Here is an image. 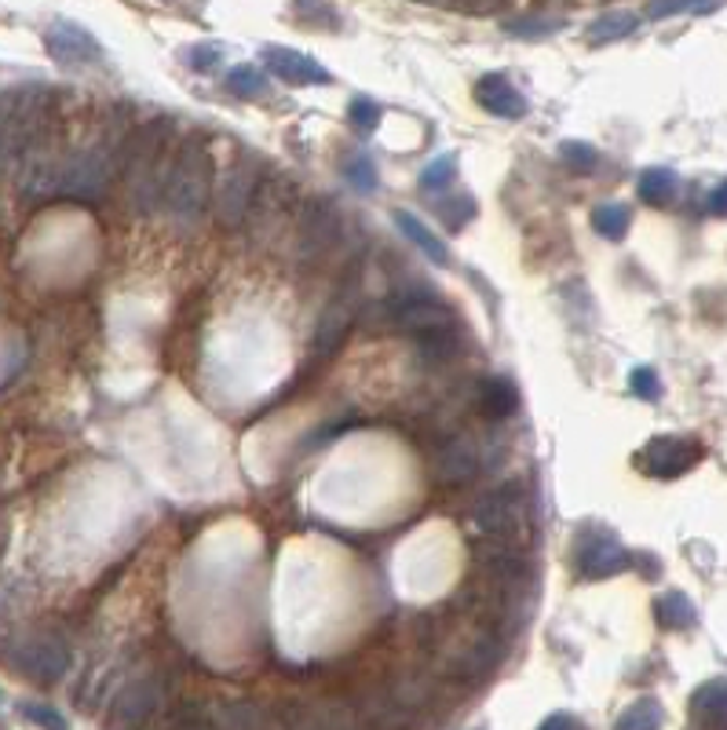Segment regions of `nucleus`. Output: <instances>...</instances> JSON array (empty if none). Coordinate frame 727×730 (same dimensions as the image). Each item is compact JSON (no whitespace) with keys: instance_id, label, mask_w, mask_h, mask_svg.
I'll list each match as a JSON object with an SVG mask.
<instances>
[{"instance_id":"f257e3e1","label":"nucleus","mask_w":727,"mask_h":730,"mask_svg":"<svg viewBox=\"0 0 727 730\" xmlns=\"http://www.w3.org/2000/svg\"><path fill=\"white\" fill-rule=\"evenodd\" d=\"M173 136H176L173 114L151 117V121L136 125L132 136H128L122 162H117V179L125 183V202L136 213H154L162 205V190L176 154Z\"/></svg>"},{"instance_id":"f03ea898","label":"nucleus","mask_w":727,"mask_h":730,"mask_svg":"<svg viewBox=\"0 0 727 730\" xmlns=\"http://www.w3.org/2000/svg\"><path fill=\"white\" fill-rule=\"evenodd\" d=\"M216 165H213V150H208V139L202 132L187 136L183 143L176 146L173 168H168L165 190H162V208L179 223H197L202 213L213 202V187H216Z\"/></svg>"},{"instance_id":"7ed1b4c3","label":"nucleus","mask_w":727,"mask_h":730,"mask_svg":"<svg viewBox=\"0 0 727 730\" xmlns=\"http://www.w3.org/2000/svg\"><path fill=\"white\" fill-rule=\"evenodd\" d=\"M468 523L475 526V534L483 541L508 545V548H523L534 537V504L531 494H526L523 483H505L483 494L480 501L468 512Z\"/></svg>"},{"instance_id":"20e7f679","label":"nucleus","mask_w":727,"mask_h":730,"mask_svg":"<svg viewBox=\"0 0 727 730\" xmlns=\"http://www.w3.org/2000/svg\"><path fill=\"white\" fill-rule=\"evenodd\" d=\"M435 654H439V676H450L454 683L461 687H475V683H486V679L501 668L508 654V639L475 628L472 639H464V643L446 639Z\"/></svg>"},{"instance_id":"39448f33","label":"nucleus","mask_w":727,"mask_h":730,"mask_svg":"<svg viewBox=\"0 0 727 730\" xmlns=\"http://www.w3.org/2000/svg\"><path fill=\"white\" fill-rule=\"evenodd\" d=\"M341 242H344V216L326 197L304 202L293 223V256L307 267H318L341 248Z\"/></svg>"},{"instance_id":"423d86ee","label":"nucleus","mask_w":727,"mask_h":730,"mask_svg":"<svg viewBox=\"0 0 727 730\" xmlns=\"http://www.w3.org/2000/svg\"><path fill=\"white\" fill-rule=\"evenodd\" d=\"M260 179L264 176L256 172L253 154H238L234 162L224 168L220 183L213 187V208H216V219H220L224 230H238L248 219V208H253Z\"/></svg>"},{"instance_id":"0eeeda50","label":"nucleus","mask_w":727,"mask_h":730,"mask_svg":"<svg viewBox=\"0 0 727 730\" xmlns=\"http://www.w3.org/2000/svg\"><path fill=\"white\" fill-rule=\"evenodd\" d=\"M428 468H432L435 483L446 486V489H461L468 483H475L480 472H483L480 443H475L468 432H446L439 443L432 446Z\"/></svg>"},{"instance_id":"6e6552de","label":"nucleus","mask_w":727,"mask_h":730,"mask_svg":"<svg viewBox=\"0 0 727 730\" xmlns=\"http://www.w3.org/2000/svg\"><path fill=\"white\" fill-rule=\"evenodd\" d=\"M8 662H12L18 676L34 679V683H55L69 668V646L52 632L23 636L8 650Z\"/></svg>"},{"instance_id":"1a4fd4ad","label":"nucleus","mask_w":727,"mask_h":730,"mask_svg":"<svg viewBox=\"0 0 727 730\" xmlns=\"http://www.w3.org/2000/svg\"><path fill=\"white\" fill-rule=\"evenodd\" d=\"M296 202H301V194H296L293 179L285 172H271L260 179V187H256V197H253V208H248L245 223H253V230L260 238H271L285 223L296 219Z\"/></svg>"},{"instance_id":"9d476101","label":"nucleus","mask_w":727,"mask_h":730,"mask_svg":"<svg viewBox=\"0 0 727 730\" xmlns=\"http://www.w3.org/2000/svg\"><path fill=\"white\" fill-rule=\"evenodd\" d=\"M271 719L278 730H362L352 702H285Z\"/></svg>"},{"instance_id":"9b49d317","label":"nucleus","mask_w":727,"mask_h":730,"mask_svg":"<svg viewBox=\"0 0 727 730\" xmlns=\"http://www.w3.org/2000/svg\"><path fill=\"white\" fill-rule=\"evenodd\" d=\"M702 457H705V449H702V443H694V438L659 435L636 453V464L654 478H676V475L691 472Z\"/></svg>"},{"instance_id":"f8f14e48","label":"nucleus","mask_w":727,"mask_h":730,"mask_svg":"<svg viewBox=\"0 0 727 730\" xmlns=\"http://www.w3.org/2000/svg\"><path fill=\"white\" fill-rule=\"evenodd\" d=\"M165 687L168 683H165L162 668L136 676L132 683H125L122 690H117V697L111 705V723L114 727H139L143 719H151L157 713V705H162Z\"/></svg>"},{"instance_id":"ddd939ff","label":"nucleus","mask_w":727,"mask_h":730,"mask_svg":"<svg viewBox=\"0 0 727 730\" xmlns=\"http://www.w3.org/2000/svg\"><path fill=\"white\" fill-rule=\"evenodd\" d=\"M577 574L589 577V581H600V577H611V574H622V569L633 566V555L625 552L622 545H614L611 537L603 534H589L582 537V545H577Z\"/></svg>"},{"instance_id":"4468645a","label":"nucleus","mask_w":727,"mask_h":730,"mask_svg":"<svg viewBox=\"0 0 727 730\" xmlns=\"http://www.w3.org/2000/svg\"><path fill=\"white\" fill-rule=\"evenodd\" d=\"M44 44L55 63H63V66H88V63H99V55H103V48H99L95 37L74 23H55L48 29Z\"/></svg>"},{"instance_id":"2eb2a0df","label":"nucleus","mask_w":727,"mask_h":730,"mask_svg":"<svg viewBox=\"0 0 727 730\" xmlns=\"http://www.w3.org/2000/svg\"><path fill=\"white\" fill-rule=\"evenodd\" d=\"M352 322H355V289H347V293H341L322 315H318L315 355L318 358H330L336 347L344 344V336H347V329H352Z\"/></svg>"},{"instance_id":"dca6fc26","label":"nucleus","mask_w":727,"mask_h":730,"mask_svg":"<svg viewBox=\"0 0 727 730\" xmlns=\"http://www.w3.org/2000/svg\"><path fill=\"white\" fill-rule=\"evenodd\" d=\"M384 690L398 708H406L410 716H421L424 708L435 705V697H439V676L435 673H403Z\"/></svg>"},{"instance_id":"f3484780","label":"nucleus","mask_w":727,"mask_h":730,"mask_svg":"<svg viewBox=\"0 0 727 730\" xmlns=\"http://www.w3.org/2000/svg\"><path fill=\"white\" fill-rule=\"evenodd\" d=\"M472 406H480V413L494 424H501L520 409V392L508 376H483L472 392Z\"/></svg>"},{"instance_id":"a211bd4d","label":"nucleus","mask_w":727,"mask_h":730,"mask_svg":"<svg viewBox=\"0 0 727 730\" xmlns=\"http://www.w3.org/2000/svg\"><path fill=\"white\" fill-rule=\"evenodd\" d=\"M475 99H480V106H486V114L505 117V121L526 117V99L515 92V85H508L501 74H486L483 81L475 85Z\"/></svg>"},{"instance_id":"6ab92c4d","label":"nucleus","mask_w":727,"mask_h":730,"mask_svg":"<svg viewBox=\"0 0 727 730\" xmlns=\"http://www.w3.org/2000/svg\"><path fill=\"white\" fill-rule=\"evenodd\" d=\"M267 66H271L285 85H296V88L330 81V74H326L311 55H301L293 52V48H267Z\"/></svg>"},{"instance_id":"aec40b11","label":"nucleus","mask_w":727,"mask_h":730,"mask_svg":"<svg viewBox=\"0 0 727 730\" xmlns=\"http://www.w3.org/2000/svg\"><path fill=\"white\" fill-rule=\"evenodd\" d=\"M213 730H275L271 713L260 702H216L208 705Z\"/></svg>"},{"instance_id":"412c9836","label":"nucleus","mask_w":727,"mask_h":730,"mask_svg":"<svg viewBox=\"0 0 727 730\" xmlns=\"http://www.w3.org/2000/svg\"><path fill=\"white\" fill-rule=\"evenodd\" d=\"M691 727L694 730H727V679H713V683L694 690Z\"/></svg>"},{"instance_id":"4be33fe9","label":"nucleus","mask_w":727,"mask_h":730,"mask_svg":"<svg viewBox=\"0 0 727 730\" xmlns=\"http://www.w3.org/2000/svg\"><path fill=\"white\" fill-rule=\"evenodd\" d=\"M395 223L403 227V234L410 238V242L421 248L424 256H432V264H450V253H446V245L439 242V238L428 230L421 219L410 216V213H395Z\"/></svg>"},{"instance_id":"5701e85b","label":"nucleus","mask_w":727,"mask_h":730,"mask_svg":"<svg viewBox=\"0 0 727 730\" xmlns=\"http://www.w3.org/2000/svg\"><path fill=\"white\" fill-rule=\"evenodd\" d=\"M676 176L669 168H647L640 176V183H636V194H640V202L647 205H669L676 197Z\"/></svg>"},{"instance_id":"b1692460","label":"nucleus","mask_w":727,"mask_h":730,"mask_svg":"<svg viewBox=\"0 0 727 730\" xmlns=\"http://www.w3.org/2000/svg\"><path fill=\"white\" fill-rule=\"evenodd\" d=\"M629 223H633V213H629V205H622V202H607L592 213V227L600 230L603 238H611V242H622Z\"/></svg>"},{"instance_id":"393cba45","label":"nucleus","mask_w":727,"mask_h":730,"mask_svg":"<svg viewBox=\"0 0 727 730\" xmlns=\"http://www.w3.org/2000/svg\"><path fill=\"white\" fill-rule=\"evenodd\" d=\"M659 622L662 628H673V632H680V628H691L694 625V603L687 599L684 592H669L659 599Z\"/></svg>"},{"instance_id":"a878e982","label":"nucleus","mask_w":727,"mask_h":730,"mask_svg":"<svg viewBox=\"0 0 727 730\" xmlns=\"http://www.w3.org/2000/svg\"><path fill=\"white\" fill-rule=\"evenodd\" d=\"M227 92L238 99H260V95H267V77L248 63L234 66L231 74H227Z\"/></svg>"},{"instance_id":"bb28decb","label":"nucleus","mask_w":727,"mask_h":730,"mask_svg":"<svg viewBox=\"0 0 727 730\" xmlns=\"http://www.w3.org/2000/svg\"><path fill=\"white\" fill-rule=\"evenodd\" d=\"M662 727V705L654 697H640L629 713H622V719L614 723V730H659Z\"/></svg>"},{"instance_id":"cd10ccee","label":"nucleus","mask_w":727,"mask_h":730,"mask_svg":"<svg viewBox=\"0 0 727 730\" xmlns=\"http://www.w3.org/2000/svg\"><path fill=\"white\" fill-rule=\"evenodd\" d=\"M165 730H213V719H208V705L202 702H187L176 705L165 719Z\"/></svg>"},{"instance_id":"c85d7f7f","label":"nucleus","mask_w":727,"mask_h":730,"mask_svg":"<svg viewBox=\"0 0 727 730\" xmlns=\"http://www.w3.org/2000/svg\"><path fill=\"white\" fill-rule=\"evenodd\" d=\"M633 29H636V18H633V15L611 12V15H603V18H596V23H592L589 41H592V44H607V41H617V37L633 34Z\"/></svg>"},{"instance_id":"c756f323","label":"nucleus","mask_w":727,"mask_h":730,"mask_svg":"<svg viewBox=\"0 0 727 730\" xmlns=\"http://www.w3.org/2000/svg\"><path fill=\"white\" fill-rule=\"evenodd\" d=\"M435 213H439L446 230H461L468 219L475 216V202L468 194H461V197H443V202H435Z\"/></svg>"},{"instance_id":"7c9ffc66","label":"nucleus","mask_w":727,"mask_h":730,"mask_svg":"<svg viewBox=\"0 0 727 730\" xmlns=\"http://www.w3.org/2000/svg\"><path fill=\"white\" fill-rule=\"evenodd\" d=\"M344 179L358 190V194L377 190V165L370 162V154H355L352 162L344 165Z\"/></svg>"},{"instance_id":"2f4dec72","label":"nucleus","mask_w":727,"mask_h":730,"mask_svg":"<svg viewBox=\"0 0 727 730\" xmlns=\"http://www.w3.org/2000/svg\"><path fill=\"white\" fill-rule=\"evenodd\" d=\"M563 162L574 168V172L589 176L596 165H600V154L589 143H563Z\"/></svg>"},{"instance_id":"473e14b6","label":"nucleus","mask_w":727,"mask_h":730,"mask_svg":"<svg viewBox=\"0 0 727 730\" xmlns=\"http://www.w3.org/2000/svg\"><path fill=\"white\" fill-rule=\"evenodd\" d=\"M347 117H352V125L358 128V132H373L377 125H381V106L373 103V99L358 95L352 110H347Z\"/></svg>"},{"instance_id":"72a5a7b5","label":"nucleus","mask_w":727,"mask_h":730,"mask_svg":"<svg viewBox=\"0 0 727 730\" xmlns=\"http://www.w3.org/2000/svg\"><path fill=\"white\" fill-rule=\"evenodd\" d=\"M454 168H457V162L454 157H439V162H432L421 172V187L424 190H443L446 183L454 179Z\"/></svg>"},{"instance_id":"f704fd0d","label":"nucleus","mask_w":727,"mask_h":730,"mask_svg":"<svg viewBox=\"0 0 727 730\" xmlns=\"http://www.w3.org/2000/svg\"><path fill=\"white\" fill-rule=\"evenodd\" d=\"M629 387H633V395L647 398V402H654V398L662 395V384H659V376H654V369H636L629 376Z\"/></svg>"},{"instance_id":"c9c22d12","label":"nucleus","mask_w":727,"mask_h":730,"mask_svg":"<svg viewBox=\"0 0 727 730\" xmlns=\"http://www.w3.org/2000/svg\"><path fill=\"white\" fill-rule=\"evenodd\" d=\"M556 23H549V18H512L508 23V34L515 37H541V34H552Z\"/></svg>"},{"instance_id":"e433bc0d","label":"nucleus","mask_w":727,"mask_h":730,"mask_svg":"<svg viewBox=\"0 0 727 730\" xmlns=\"http://www.w3.org/2000/svg\"><path fill=\"white\" fill-rule=\"evenodd\" d=\"M187 63H191L194 69H213L216 63H220V48L216 44H197L187 52Z\"/></svg>"},{"instance_id":"4c0bfd02","label":"nucleus","mask_w":727,"mask_h":730,"mask_svg":"<svg viewBox=\"0 0 727 730\" xmlns=\"http://www.w3.org/2000/svg\"><path fill=\"white\" fill-rule=\"evenodd\" d=\"M23 716H26V719H34V723L48 727V730H63V727H66V723H63V716L52 713V708H44V705H23Z\"/></svg>"},{"instance_id":"58836bf2","label":"nucleus","mask_w":727,"mask_h":730,"mask_svg":"<svg viewBox=\"0 0 727 730\" xmlns=\"http://www.w3.org/2000/svg\"><path fill=\"white\" fill-rule=\"evenodd\" d=\"M541 730H585L582 723H577L574 716H563V713H556V716H549L541 723Z\"/></svg>"},{"instance_id":"ea45409f","label":"nucleus","mask_w":727,"mask_h":730,"mask_svg":"<svg viewBox=\"0 0 727 730\" xmlns=\"http://www.w3.org/2000/svg\"><path fill=\"white\" fill-rule=\"evenodd\" d=\"M710 213L713 216H727V183L716 187L713 194H710Z\"/></svg>"}]
</instances>
